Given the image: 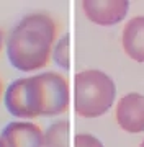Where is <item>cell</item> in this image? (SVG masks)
I'll return each mask as SVG.
<instances>
[{
	"instance_id": "8",
	"label": "cell",
	"mask_w": 144,
	"mask_h": 147,
	"mask_svg": "<svg viewBox=\"0 0 144 147\" xmlns=\"http://www.w3.org/2000/svg\"><path fill=\"white\" fill-rule=\"evenodd\" d=\"M69 132L70 124L69 121L59 119L44 131L43 147H70L69 146Z\"/></svg>"
},
{
	"instance_id": "9",
	"label": "cell",
	"mask_w": 144,
	"mask_h": 147,
	"mask_svg": "<svg viewBox=\"0 0 144 147\" xmlns=\"http://www.w3.org/2000/svg\"><path fill=\"white\" fill-rule=\"evenodd\" d=\"M53 59L61 69L69 70L70 69V36L64 34L53 49Z\"/></svg>"
},
{
	"instance_id": "3",
	"label": "cell",
	"mask_w": 144,
	"mask_h": 147,
	"mask_svg": "<svg viewBox=\"0 0 144 147\" xmlns=\"http://www.w3.org/2000/svg\"><path fill=\"white\" fill-rule=\"evenodd\" d=\"M116 87L110 75L89 69L74 77V108L82 118H98L113 106Z\"/></svg>"
},
{
	"instance_id": "5",
	"label": "cell",
	"mask_w": 144,
	"mask_h": 147,
	"mask_svg": "<svg viewBox=\"0 0 144 147\" xmlns=\"http://www.w3.org/2000/svg\"><path fill=\"white\" fill-rule=\"evenodd\" d=\"M129 8L128 0H85L82 2V10L85 16L95 25L101 26H110L116 25L126 16Z\"/></svg>"
},
{
	"instance_id": "13",
	"label": "cell",
	"mask_w": 144,
	"mask_h": 147,
	"mask_svg": "<svg viewBox=\"0 0 144 147\" xmlns=\"http://www.w3.org/2000/svg\"><path fill=\"white\" fill-rule=\"evenodd\" d=\"M0 147H5V146H3V142H2V141H0Z\"/></svg>"
},
{
	"instance_id": "7",
	"label": "cell",
	"mask_w": 144,
	"mask_h": 147,
	"mask_svg": "<svg viewBox=\"0 0 144 147\" xmlns=\"http://www.w3.org/2000/svg\"><path fill=\"white\" fill-rule=\"evenodd\" d=\"M124 53L136 62H144V16H134L123 30Z\"/></svg>"
},
{
	"instance_id": "14",
	"label": "cell",
	"mask_w": 144,
	"mask_h": 147,
	"mask_svg": "<svg viewBox=\"0 0 144 147\" xmlns=\"http://www.w3.org/2000/svg\"><path fill=\"white\" fill-rule=\"evenodd\" d=\"M141 147H144V141H143V142H141Z\"/></svg>"
},
{
	"instance_id": "12",
	"label": "cell",
	"mask_w": 144,
	"mask_h": 147,
	"mask_svg": "<svg viewBox=\"0 0 144 147\" xmlns=\"http://www.w3.org/2000/svg\"><path fill=\"white\" fill-rule=\"evenodd\" d=\"M0 95H2V82H0Z\"/></svg>"
},
{
	"instance_id": "11",
	"label": "cell",
	"mask_w": 144,
	"mask_h": 147,
	"mask_svg": "<svg viewBox=\"0 0 144 147\" xmlns=\"http://www.w3.org/2000/svg\"><path fill=\"white\" fill-rule=\"evenodd\" d=\"M2 46H3V34L0 31V51H2Z\"/></svg>"
},
{
	"instance_id": "6",
	"label": "cell",
	"mask_w": 144,
	"mask_h": 147,
	"mask_svg": "<svg viewBox=\"0 0 144 147\" xmlns=\"http://www.w3.org/2000/svg\"><path fill=\"white\" fill-rule=\"evenodd\" d=\"M116 121L126 132H144V95L128 93L120 98L116 105Z\"/></svg>"
},
{
	"instance_id": "10",
	"label": "cell",
	"mask_w": 144,
	"mask_h": 147,
	"mask_svg": "<svg viewBox=\"0 0 144 147\" xmlns=\"http://www.w3.org/2000/svg\"><path fill=\"white\" fill-rule=\"evenodd\" d=\"M74 147H103V144L95 136L80 132L74 137Z\"/></svg>"
},
{
	"instance_id": "4",
	"label": "cell",
	"mask_w": 144,
	"mask_h": 147,
	"mask_svg": "<svg viewBox=\"0 0 144 147\" xmlns=\"http://www.w3.org/2000/svg\"><path fill=\"white\" fill-rule=\"evenodd\" d=\"M0 141L5 147H43L44 132L31 121H10L0 132Z\"/></svg>"
},
{
	"instance_id": "2",
	"label": "cell",
	"mask_w": 144,
	"mask_h": 147,
	"mask_svg": "<svg viewBox=\"0 0 144 147\" xmlns=\"http://www.w3.org/2000/svg\"><path fill=\"white\" fill-rule=\"evenodd\" d=\"M56 23L49 15L31 13L23 16L7 39V57L11 67L22 72L43 69L53 54Z\"/></svg>"
},
{
	"instance_id": "1",
	"label": "cell",
	"mask_w": 144,
	"mask_h": 147,
	"mask_svg": "<svg viewBox=\"0 0 144 147\" xmlns=\"http://www.w3.org/2000/svg\"><path fill=\"white\" fill-rule=\"evenodd\" d=\"M5 108L11 116L33 119L56 116L67 110L70 92L67 80L56 72H43L13 80L5 90Z\"/></svg>"
}]
</instances>
